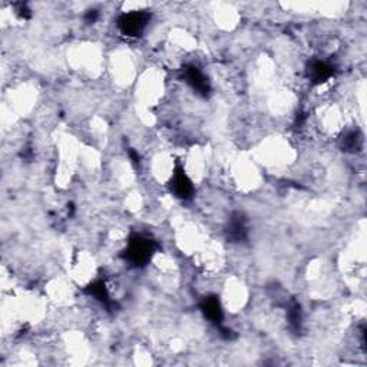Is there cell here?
<instances>
[{"mask_svg":"<svg viewBox=\"0 0 367 367\" xmlns=\"http://www.w3.org/2000/svg\"><path fill=\"white\" fill-rule=\"evenodd\" d=\"M150 18L151 16L144 11H133L119 18L118 28L127 36H138L145 31L147 25L150 24Z\"/></svg>","mask_w":367,"mask_h":367,"instance_id":"6da1fadb","label":"cell"}]
</instances>
